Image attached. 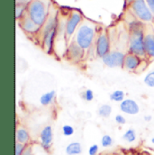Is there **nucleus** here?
<instances>
[{"mask_svg": "<svg viewBox=\"0 0 154 155\" xmlns=\"http://www.w3.org/2000/svg\"><path fill=\"white\" fill-rule=\"evenodd\" d=\"M144 84L149 87H154V71L146 74L143 79Z\"/></svg>", "mask_w": 154, "mask_h": 155, "instance_id": "nucleus-24", "label": "nucleus"}, {"mask_svg": "<svg viewBox=\"0 0 154 155\" xmlns=\"http://www.w3.org/2000/svg\"><path fill=\"white\" fill-rule=\"evenodd\" d=\"M95 51L97 57L100 59H103L106 54L111 51V42L107 31L106 29L101 30L97 34L95 41Z\"/></svg>", "mask_w": 154, "mask_h": 155, "instance_id": "nucleus-7", "label": "nucleus"}, {"mask_svg": "<svg viewBox=\"0 0 154 155\" xmlns=\"http://www.w3.org/2000/svg\"><path fill=\"white\" fill-rule=\"evenodd\" d=\"M152 143H153L154 144V138H152Z\"/></svg>", "mask_w": 154, "mask_h": 155, "instance_id": "nucleus-35", "label": "nucleus"}, {"mask_svg": "<svg viewBox=\"0 0 154 155\" xmlns=\"http://www.w3.org/2000/svg\"><path fill=\"white\" fill-rule=\"evenodd\" d=\"M15 142L28 145L31 142V136L29 132L24 126H17L15 131Z\"/></svg>", "mask_w": 154, "mask_h": 155, "instance_id": "nucleus-15", "label": "nucleus"}, {"mask_svg": "<svg viewBox=\"0 0 154 155\" xmlns=\"http://www.w3.org/2000/svg\"><path fill=\"white\" fill-rule=\"evenodd\" d=\"M112 107L108 104L101 105L97 109V115L102 118H108L112 114Z\"/></svg>", "mask_w": 154, "mask_h": 155, "instance_id": "nucleus-19", "label": "nucleus"}, {"mask_svg": "<svg viewBox=\"0 0 154 155\" xmlns=\"http://www.w3.org/2000/svg\"><path fill=\"white\" fill-rule=\"evenodd\" d=\"M22 155H34V150H33V146L31 144L26 145V148L25 150V152L23 153Z\"/></svg>", "mask_w": 154, "mask_h": 155, "instance_id": "nucleus-29", "label": "nucleus"}, {"mask_svg": "<svg viewBox=\"0 0 154 155\" xmlns=\"http://www.w3.org/2000/svg\"><path fill=\"white\" fill-rule=\"evenodd\" d=\"M97 36V25L88 20H84L77 28L75 34V38L73 40L85 51H87L93 46Z\"/></svg>", "mask_w": 154, "mask_h": 155, "instance_id": "nucleus-3", "label": "nucleus"}, {"mask_svg": "<svg viewBox=\"0 0 154 155\" xmlns=\"http://www.w3.org/2000/svg\"><path fill=\"white\" fill-rule=\"evenodd\" d=\"M145 27L139 20H134L129 25V46L128 52L133 53L142 59L146 58L144 50Z\"/></svg>", "mask_w": 154, "mask_h": 155, "instance_id": "nucleus-2", "label": "nucleus"}, {"mask_svg": "<svg viewBox=\"0 0 154 155\" xmlns=\"http://www.w3.org/2000/svg\"><path fill=\"white\" fill-rule=\"evenodd\" d=\"M59 27V14L57 11H54L53 13L50 14L47 22L41 27L38 35L42 50L48 54H52L54 51V44Z\"/></svg>", "mask_w": 154, "mask_h": 155, "instance_id": "nucleus-1", "label": "nucleus"}, {"mask_svg": "<svg viewBox=\"0 0 154 155\" xmlns=\"http://www.w3.org/2000/svg\"><path fill=\"white\" fill-rule=\"evenodd\" d=\"M119 108L123 114L131 115V116L137 115L140 112L139 105L135 100L132 98H125L123 102L120 103Z\"/></svg>", "mask_w": 154, "mask_h": 155, "instance_id": "nucleus-14", "label": "nucleus"}, {"mask_svg": "<svg viewBox=\"0 0 154 155\" xmlns=\"http://www.w3.org/2000/svg\"><path fill=\"white\" fill-rule=\"evenodd\" d=\"M25 148H26V145L15 142V155L23 154V153L25 152Z\"/></svg>", "mask_w": 154, "mask_h": 155, "instance_id": "nucleus-26", "label": "nucleus"}, {"mask_svg": "<svg viewBox=\"0 0 154 155\" xmlns=\"http://www.w3.org/2000/svg\"><path fill=\"white\" fill-rule=\"evenodd\" d=\"M133 1H134V0H124L125 4H128V5H130Z\"/></svg>", "mask_w": 154, "mask_h": 155, "instance_id": "nucleus-34", "label": "nucleus"}, {"mask_svg": "<svg viewBox=\"0 0 154 155\" xmlns=\"http://www.w3.org/2000/svg\"><path fill=\"white\" fill-rule=\"evenodd\" d=\"M61 131H62V134L64 136H67V137H70L71 135H73L75 130H74V127L70 124H64L61 128Z\"/></svg>", "mask_w": 154, "mask_h": 155, "instance_id": "nucleus-25", "label": "nucleus"}, {"mask_svg": "<svg viewBox=\"0 0 154 155\" xmlns=\"http://www.w3.org/2000/svg\"><path fill=\"white\" fill-rule=\"evenodd\" d=\"M51 14V0H33L27 4V15L42 27Z\"/></svg>", "mask_w": 154, "mask_h": 155, "instance_id": "nucleus-4", "label": "nucleus"}, {"mask_svg": "<svg viewBox=\"0 0 154 155\" xmlns=\"http://www.w3.org/2000/svg\"><path fill=\"white\" fill-rule=\"evenodd\" d=\"M56 97V91L55 90H51L48 91L44 94H42L39 99L40 104L43 107H47L51 104H52V102L54 101V98Z\"/></svg>", "mask_w": 154, "mask_h": 155, "instance_id": "nucleus-17", "label": "nucleus"}, {"mask_svg": "<svg viewBox=\"0 0 154 155\" xmlns=\"http://www.w3.org/2000/svg\"><path fill=\"white\" fill-rule=\"evenodd\" d=\"M125 53L121 51H111L103 59V63L109 68H123Z\"/></svg>", "mask_w": 154, "mask_h": 155, "instance_id": "nucleus-9", "label": "nucleus"}, {"mask_svg": "<svg viewBox=\"0 0 154 155\" xmlns=\"http://www.w3.org/2000/svg\"><path fill=\"white\" fill-rule=\"evenodd\" d=\"M80 97H81V98L83 100H85L87 102H91L94 99V92H93L92 89L87 88L83 92H81Z\"/></svg>", "mask_w": 154, "mask_h": 155, "instance_id": "nucleus-22", "label": "nucleus"}, {"mask_svg": "<svg viewBox=\"0 0 154 155\" xmlns=\"http://www.w3.org/2000/svg\"><path fill=\"white\" fill-rule=\"evenodd\" d=\"M40 143L44 151H51L53 143V130L51 125H46L41 129L40 133Z\"/></svg>", "mask_w": 154, "mask_h": 155, "instance_id": "nucleus-10", "label": "nucleus"}, {"mask_svg": "<svg viewBox=\"0 0 154 155\" xmlns=\"http://www.w3.org/2000/svg\"><path fill=\"white\" fill-rule=\"evenodd\" d=\"M143 119H144V121L145 122H151L152 121V116L151 115H145V116H143Z\"/></svg>", "mask_w": 154, "mask_h": 155, "instance_id": "nucleus-31", "label": "nucleus"}, {"mask_svg": "<svg viewBox=\"0 0 154 155\" xmlns=\"http://www.w3.org/2000/svg\"><path fill=\"white\" fill-rule=\"evenodd\" d=\"M84 21L83 15L78 11H71L65 22L64 25V39L67 43H69L72 36L76 34L77 28Z\"/></svg>", "mask_w": 154, "mask_h": 155, "instance_id": "nucleus-6", "label": "nucleus"}, {"mask_svg": "<svg viewBox=\"0 0 154 155\" xmlns=\"http://www.w3.org/2000/svg\"><path fill=\"white\" fill-rule=\"evenodd\" d=\"M115 120H116V124H120V125L125 124V123H126V119L123 115H116V117H115Z\"/></svg>", "mask_w": 154, "mask_h": 155, "instance_id": "nucleus-28", "label": "nucleus"}, {"mask_svg": "<svg viewBox=\"0 0 154 155\" xmlns=\"http://www.w3.org/2000/svg\"><path fill=\"white\" fill-rule=\"evenodd\" d=\"M131 13L136 19L143 24L152 23L154 20L153 14L149 8L145 0H134L129 5Z\"/></svg>", "mask_w": 154, "mask_h": 155, "instance_id": "nucleus-5", "label": "nucleus"}, {"mask_svg": "<svg viewBox=\"0 0 154 155\" xmlns=\"http://www.w3.org/2000/svg\"><path fill=\"white\" fill-rule=\"evenodd\" d=\"M145 1H146V3H147L149 8L151 9L152 13L154 15V0H145Z\"/></svg>", "mask_w": 154, "mask_h": 155, "instance_id": "nucleus-30", "label": "nucleus"}, {"mask_svg": "<svg viewBox=\"0 0 154 155\" xmlns=\"http://www.w3.org/2000/svg\"><path fill=\"white\" fill-rule=\"evenodd\" d=\"M143 61V59H142L141 57H139L133 53L127 52L125 54L123 69L127 71H130V72L137 71L139 70V68L141 67Z\"/></svg>", "mask_w": 154, "mask_h": 155, "instance_id": "nucleus-12", "label": "nucleus"}, {"mask_svg": "<svg viewBox=\"0 0 154 155\" xmlns=\"http://www.w3.org/2000/svg\"><path fill=\"white\" fill-rule=\"evenodd\" d=\"M85 51L77 44V42L72 40L68 43V47L65 51V58L70 62L77 63L82 61L85 56Z\"/></svg>", "mask_w": 154, "mask_h": 155, "instance_id": "nucleus-8", "label": "nucleus"}, {"mask_svg": "<svg viewBox=\"0 0 154 155\" xmlns=\"http://www.w3.org/2000/svg\"><path fill=\"white\" fill-rule=\"evenodd\" d=\"M99 152V146L97 144H92L88 148V155H97Z\"/></svg>", "mask_w": 154, "mask_h": 155, "instance_id": "nucleus-27", "label": "nucleus"}, {"mask_svg": "<svg viewBox=\"0 0 154 155\" xmlns=\"http://www.w3.org/2000/svg\"><path fill=\"white\" fill-rule=\"evenodd\" d=\"M27 14V4H16L15 5V17L17 22L23 19Z\"/></svg>", "mask_w": 154, "mask_h": 155, "instance_id": "nucleus-18", "label": "nucleus"}, {"mask_svg": "<svg viewBox=\"0 0 154 155\" xmlns=\"http://www.w3.org/2000/svg\"><path fill=\"white\" fill-rule=\"evenodd\" d=\"M31 1H33V0H15L16 4H19V3H21V4H29Z\"/></svg>", "mask_w": 154, "mask_h": 155, "instance_id": "nucleus-32", "label": "nucleus"}, {"mask_svg": "<svg viewBox=\"0 0 154 155\" xmlns=\"http://www.w3.org/2000/svg\"><path fill=\"white\" fill-rule=\"evenodd\" d=\"M101 146L104 147V148H107V147H110L113 145L114 143V140L112 138L111 135L109 134H104L101 138Z\"/></svg>", "mask_w": 154, "mask_h": 155, "instance_id": "nucleus-23", "label": "nucleus"}, {"mask_svg": "<svg viewBox=\"0 0 154 155\" xmlns=\"http://www.w3.org/2000/svg\"><path fill=\"white\" fill-rule=\"evenodd\" d=\"M111 155H112V154H111Z\"/></svg>", "mask_w": 154, "mask_h": 155, "instance_id": "nucleus-36", "label": "nucleus"}, {"mask_svg": "<svg viewBox=\"0 0 154 155\" xmlns=\"http://www.w3.org/2000/svg\"><path fill=\"white\" fill-rule=\"evenodd\" d=\"M109 97H110V100L111 101L117 102V103H121V102H123L125 99L124 98L125 97V93L123 90H121V89H117V90L113 91L110 94Z\"/></svg>", "mask_w": 154, "mask_h": 155, "instance_id": "nucleus-21", "label": "nucleus"}, {"mask_svg": "<svg viewBox=\"0 0 154 155\" xmlns=\"http://www.w3.org/2000/svg\"><path fill=\"white\" fill-rule=\"evenodd\" d=\"M144 50L146 58L149 60L154 59V30L152 27L145 28L144 32Z\"/></svg>", "mask_w": 154, "mask_h": 155, "instance_id": "nucleus-13", "label": "nucleus"}, {"mask_svg": "<svg viewBox=\"0 0 154 155\" xmlns=\"http://www.w3.org/2000/svg\"><path fill=\"white\" fill-rule=\"evenodd\" d=\"M82 151L81 143L78 142H72L65 148V153L67 155H80L82 153Z\"/></svg>", "mask_w": 154, "mask_h": 155, "instance_id": "nucleus-16", "label": "nucleus"}, {"mask_svg": "<svg viewBox=\"0 0 154 155\" xmlns=\"http://www.w3.org/2000/svg\"><path fill=\"white\" fill-rule=\"evenodd\" d=\"M19 25L22 28V30L28 35H34V36H38L41 27L36 25L26 14V15L21 19L19 22Z\"/></svg>", "mask_w": 154, "mask_h": 155, "instance_id": "nucleus-11", "label": "nucleus"}, {"mask_svg": "<svg viewBox=\"0 0 154 155\" xmlns=\"http://www.w3.org/2000/svg\"><path fill=\"white\" fill-rule=\"evenodd\" d=\"M140 155H152V153H149V152H146V151H144V152H142Z\"/></svg>", "mask_w": 154, "mask_h": 155, "instance_id": "nucleus-33", "label": "nucleus"}, {"mask_svg": "<svg viewBox=\"0 0 154 155\" xmlns=\"http://www.w3.org/2000/svg\"><path fill=\"white\" fill-rule=\"evenodd\" d=\"M123 140L125 141L126 143H134L136 141V132L134 129L130 128L128 130H126L124 132V134H123Z\"/></svg>", "mask_w": 154, "mask_h": 155, "instance_id": "nucleus-20", "label": "nucleus"}]
</instances>
